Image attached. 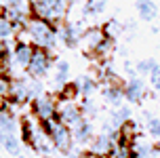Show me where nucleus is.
I'll return each instance as SVG.
<instances>
[{"label": "nucleus", "instance_id": "obj_1", "mask_svg": "<svg viewBox=\"0 0 160 158\" xmlns=\"http://www.w3.org/2000/svg\"><path fill=\"white\" fill-rule=\"evenodd\" d=\"M15 36H17V40L30 42V44H34L36 48H44V51L55 48L57 40H59L55 25L44 21V19H38V17H30V19L25 21V25L17 32Z\"/></svg>", "mask_w": 160, "mask_h": 158}, {"label": "nucleus", "instance_id": "obj_2", "mask_svg": "<svg viewBox=\"0 0 160 158\" xmlns=\"http://www.w3.org/2000/svg\"><path fill=\"white\" fill-rule=\"evenodd\" d=\"M21 131H23V141L32 148L34 152H38V154H51V152L55 150V145L51 141V137H48L47 129L44 125L40 122L38 118H23L21 122Z\"/></svg>", "mask_w": 160, "mask_h": 158}, {"label": "nucleus", "instance_id": "obj_3", "mask_svg": "<svg viewBox=\"0 0 160 158\" xmlns=\"http://www.w3.org/2000/svg\"><path fill=\"white\" fill-rule=\"evenodd\" d=\"M30 4H32V17L59 25L65 21L68 11L74 4V0H30Z\"/></svg>", "mask_w": 160, "mask_h": 158}, {"label": "nucleus", "instance_id": "obj_4", "mask_svg": "<svg viewBox=\"0 0 160 158\" xmlns=\"http://www.w3.org/2000/svg\"><path fill=\"white\" fill-rule=\"evenodd\" d=\"M40 93H44V87L38 78H30L25 76H15L11 78V87H8V95H11V103L15 105H25L30 103L34 97H38Z\"/></svg>", "mask_w": 160, "mask_h": 158}, {"label": "nucleus", "instance_id": "obj_5", "mask_svg": "<svg viewBox=\"0 0 160 158\" xmlns=\"http://www.w3.org/2000/svg\"><path fill=\"white\" fill-rule=\"evenodd\" d=\"M0 15L13 21L19 32L25 25V21L32 17V4L30 0H0Z\"/></svg>", "mask_w": 160, "mask_h": 158}, {"label": "nucleus", "instance_id": "obj_6", "mask_svg": "<svg viewBox=\"0 0 160 158\" xmlns=\"http://www.w3.org/2000/svg\"><path fill=\"white\" fill-rule=\"evenodd\" d=\"M44 129H47L48 137H51V141L55 145L57 152H61V154H70L74 148V133L68 129L65 125H61L57 118L48 120V122H42Z\"/></svg>", "mask_w": 160, "mask_h": 158}, {"label": "nucleus", "instance_id": "obj_7", "mask_svg": "<svg viewBox=\"0 0 160 158\" xmlns=\"http://www.w3.org/2000/svg\"><path fill=\"white\" fill-rule=\"evenodd\" d=\"M57 120L65 125L70 131H74L84 120V114H82V108L78 105V101L76 99H57Z\"/></svg>", "mask_w": 160, "mask_h": 158}, {"label": "nucleus", "instance_id": "obj_8", "mask_svg": "<svg viewBox=\"0 0 160 158\" xmlns=\"http://www.w3.org/2000/svg\"><path fill=\"white\" fill-rule=\"evenodd\" d=\"M32 116L38 118L40 122L57 118V97L51 93H40L38 97L32 99Z\"/></svg>", "mask_w": 160, "mask_h": 158}, {"label": "nucleus", "instance_id": "obj_9", "mask_svg": "<svg viewBox=\"0 0 160 158\" xmlns=\"http://www.w3.org/2000/svg\"><path fill=\"white\" fill-rule=\"evenodd\" d=\"M53 63H55V59L51 57L48 51H44V48H36V51H34V55H32V61H30L28 70H25V74H28L30 78L42 80L47 74H51Z\"/></svg>", "mask_w": 160, "mask_h": 158}, {"label": "nucleus", "instance_id": "obj_10", "mask_svg": "<svg viewBox=\"0 0 160 158\" xmlns=\"http://www.w3.org/2000/svg\"><path fill=\"white\" fill-rule=\"evenodd\" d=\"M34 51H36V47H34V44L17 40L15 47L11 48V74L28 70V65H30V61H32Z\"/></svg>", "mask_w": 160, "mask_h": 158}, {"label": "nucleus", "instance_id": "obj_11", "mask_svg": "<svg viewBox=\"0 0 160 158\" xmlns=\"http://www.w3.org/2000/svg\"><path fill=\"white\" fill-rule=\"evenodd\" d=\"M108 38L105 36L103 28H87V30H82L80 34V40H78V47L82 48V53L84 55H93L99 51V47L103 44V40Z\"/></svg>", "mask_w": 160, "mask_h": 158}, {"label": "nucleus", "instance_id": "obj_12", "mask_svg": "<svg viewBox=\"0 0 160 158\" xmlns=\"http://www.w3.org/2000/svg\"><path fill=\"white\" fill-rule=\"evenodd\" d=\"M122 93H124V99L128 103H141L145 99V95H148V89H145V82L143 78H128V82L122 87Z\"/></svg>", "mask_w": 160, "mask_h": 158}, {"label": "nucleus", "instance_id": "obj_13", "mask_svg": "<svg viewBox=\"0 0 160 158\" xmlns=\"http://www.w3.org/2000/svg\"><path fill=\"white\" fill-rule=\"evenodd\" d=\"M57 28V36H59V40H63L65 47L70 48H76L78 47V40H80V34H82V30H80L78 23H59L55 25Z\"/></svg>", "mask_w": 160, "mask_h": 158}, {"label": "nucleus", "instance_id": "obj_14", "mask_svg": "<svg viewBox=\"0 0 160 158\" xmlns=\"http://www.w3.org/2000/svg\"><path fill=\"white\" fill-rule=\"evenodd\" d=\"M68 76H70V63L65 59H55L53 70H51V80H53V87L57 91H61L68 84Z\"/></svg>", "mask_w": 160, "mask_h": 158}, {"label": "nucleus", "instance_id": "obj_15", "mask_svg": "<svg viewBox=\"0 0 160 158\" xmlns=\"http://www.w3.org/2000/svg\"><path fill=\"white\" fill-rule=\"evenodd\" d=\"M135 8H137V15L141 21H154L158 17V7L154 4L152 0H137L135 2Z\"/></svg>", "mask_w": 160, "mask_h": 158}, {"label": "nucleus", "instance_id": "obj_16", "mask_svg": "<svg viewBox=\"0 0 160 158\" xmlns=\"http://www.w3.org/2000/svg\"><path fill=\"white\" fill-rule=\"evenodd\" d=\"M103 99L110 105H114V108H118V105H122V99H124V93H122V87H118V84H114V82H110L108 87L103 89Z\"/></svg>", "mask_w": 160, "mask_h": 158}, {"label": "nucleus", "instance_id": "obj_17", "mask_svg": "<svg viewBox=\"0 0 160 158\" xmlns=\"http://www.w3.org/2000/svg\"><path fill=\"white\" fill-rule=\"evenodd\" d=\"M127 120H131V110L124 108V105H118V108H114V110H112V114H110V122H108V125L118 131Z\"/></svg>", "mask_w": 160, "mask_h": 158}, {"label": "nucleus", "instance_id": "obj_18", "mask_svg": "<svg viewBox=\"0 0 160 158\" xmlns=\"http://www.w3.org/2000/svg\"><path fill=\"white\" fill-rule=\"evenodd\" d=\"M72 133H74V141H80V143H87V141H91V139L95 137V135H93V125H91L87 118L82 120Z\"/></svg>", "mask_w": 160, "mask_h": 158}, {"label": "nucleus", "instance_id": "obj_19", "mask_svg": "<svg viewBox=\"0 0 160 158\" xmlns=\"http://www.w3.org/2000/svg\"><path fill=\"white\" fill-rule=\"evenodd\" d=\"M76 89H78V95L91 97V95L97 91V80L93 78V76H80L78 82H76Z\"/></svg>", "mask_w": 160, "mask_h": 158}, {"label": "nucleus", "instance_id": "obj_20", "mask_svg": "<svg viewBox=\"0 0 160 158\" xmlns=\"http://www.w3.org/2000/svg\"><path fill=\"white\" fill-rule=\"evenodd\" d=\"M0 148H4L8 154L13 156H19L21 154V143L17 141L15 135H7V133H0Z\"/></svg>", "mask_w": 160, "mask_h": 158}, {"label": "nucleus", "instance_id": "obj_21", "mask_svg": "<svg viewBox=\"0 0 160 158\" xmlns=\"http://www.w3.org/2000/svg\"><path fill=\"white\" fill-rule=\"evenodd\" d=\"M105 158H131V143L122 141L118 139V135H116V141H114V148L110 150V154Z\"/></svg>", "mask_w": 160, "mask_h": 158}, {"label": "nucleus", "instance_id": "obj_22", "mask_svg": "<svg viewBox=\"0 0 160 158\" xmlns=\"http://www.w3.org/2000/svg\"><path fill=\"white\" fill-rule=\"evenodd\" d=\"M160 63L156 61V59H152V57H148V59H141V61L135 65V70H137V76H141V78H150L154 74V70L158 68Z\"/></svg>", "mask_w": 160, "mask_h": 158}, {"label": "nucleus", "instance_id": "obj_23", "mask_svg": "<svg viewBox=\"0 0 160 158\" xmlns=\"http://www.w3.org/2000/svg\"><path fill=\"white\" fill-rule=\"evenodd\" d=\"M15 129H17L15 116H13L8 110H2V112H0V133L15 135Z\"/></svg>", "mask_w": 160, "mask_h": 158}, {"label": "nucleus", "instance_id": "obj_24", "mask_svg": "<svg viewBox=\"0 0 160 158\" xmlns=\"http://www.w3.org/2000/svg\"><path fill=\"white\" fill-rule=\"evenodd\" d=\"M8 87H11V78L0 74V112L7 110L11 103V95H8Z\"/></svg>", "mask_w": 160, "mask_h": 158}, {"label": "nucleus", "instance_id": "obj_25", "mask_svg": "<svg viewBox=\"0 0 160 158\" xmlns=\"http://www.w3.org/2000/svg\"><path fill=\"white\" fill-rule=\"evenodd\" d=\"M103 32H105V36H108V38L114 40V38H118L120 34L124 32V23H120L118 19H110V21L103 25Z\"/></svg>", "mask_w": 160, "mask_h": 158}, {"label": "nucleus", "instance_id": "obj_26", "mask_svg": "<svg viewBox=\"0 0 160 158\" xmlns=\"http://www.w3.org/2000/svg\"><path fill=\"white\" fill-rule=\"evenodd\" d=\"M17 34V28L13 21H8L4 15H0V40H7L11 36H15Z\"/></svg>", "mask_w": 160, "mask_h": 158}, {"label": "nucleus", "instance_id": "obj_27", "mask_svg": "<svg viewBox=\"0 0 160 158\" xmlns=\"http://www.w3.org/2000/svg\"><path fill=\"white\" fill-rule=\"evenodd\" d=\"M108 0H87L84 4V15H101L105 11Z\"/></svg>", "mask_w": 160, "mask_h": 158}, {"label": "nucleus", "instance_id": "obj_28", "mask_svg": "<svg viewBox=\"0 0 160 158\" xmlns=\"http://www.w3.org/2000/svg\"><path fill=\"white\" fill-rule=\"evenodd\" d=\"M112 55H114V40H112V38H105L103 44L99 47V51L95 53V57H97V59H103V61H108Z\"/></svg>", "mask_w": 160, "mask_h": 158}, {"label": "nucleus", "instance_id": "obj_29", "mask_svg": "<svg viewBox=\"0 0 160 158\" xmlns=\"http://www.w3.org/2000/svg\"><path fill=\"white\" fill-rule=\"evenodd\" d=\"M145 126H148V133L152 135L154 139H160V118H154V116L148 118V125Z\"/></svg>", "mask_w": 160, "mask_h": 158}, {"label": "nucleus", "instance_id": "obj_30", "mask_svg": "<svg viewBox=\"0 0 160 158\" xmlns=\"http://www.w3.org/2000/svg\"><path fill=\"white\" fill-rule=\"evenodd\" d=\"M150 82H152V87H154V89H156V91L160 93V65L156 68V70H154V74H152V76H150Z\"/></svg>", "mask_w": 160, "mask_h": 158}, {"label": "nucleus", "instance_id": "obj_31", "mask_svg": "<svg viewBox=\"0 0 160 158\" xmlns=\"http://www.w3.org/2000/svg\"><path fill=\"white\" fill-rule=\"evenodd\" d=\"M8 47H7V40H0V53H7Z\"/></svg>", "mask_w": 160, "mask_h": 158}, {"label": "nucleus", "instance_id": "obj_32", "mask_svg": "<svg viewBox=\"0 0 160 158\" xmlns=\"http://www.w3.org/2000/svg\"><path fill=\"white\" fill-rule=\"evenodd\" d=\"M17 158H28V156H23V154H19V156H17Z\"/></svg>", "mask_w": 160, "mask_h": 158}]
</instances>
